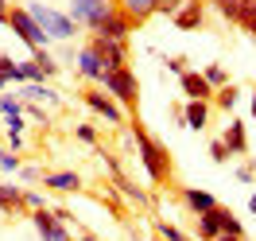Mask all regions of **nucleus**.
<instances>
[{
  "instance_id": "f257e3e1",
  "label": "nucleus",
  "mask_w": 256,
  "mask_h": 241,
  "mask_svg": "<svg viewBox=\"0 0 256 241\" xmlns=\"http://www.w3.org/2000/svg\"><path fill=\"white\" fill-rule=\"evenodd\" d=\"M128 129H132V144H136L140 163H144V171H148V183L160 187V191H163V187H171V183H175V160H171L167 144H163L160 136H152L136 117L128 121Z\"/></svg>"
},
{
  "instance_id": "f03ea898",
  "label": "nucleus",
  "mask_w": 256,
  "mask_h": 241,
  "mask_svg": "<svg viewBox=\"0 0 256 241\" xmlns=\"http://www.w3.org/2000/svg\"><path fill=\"white\" fill-rule=\"evenodd\" d=\"M222 233L244 237V225H240V218H237L229 206H222V202H218L210 214L194 218V237H198V241H214V237H222Z\"/></svg>"
},
{
  "instance_id": "7ed1b4c3",
  "label": "nucleus",
  "mask_w": 256,
  "mask_h": 241,
  "mask_svg": "<svg viewBox=\"0 0 256 241\" xmlns=\"http://www.w3.org/2000/svg\"><path fill=\"white\" fill-rule=\"evenodd\" d=\"M101 90H105L120 109H128V117H136V105H140V82H136V74H132V66L109 70L105 82H101Z\"/></svg>"
},
{
  "instance_id": "20e7f679",
  "label": "nucleus",
  "mask_w": 256,
  "mask_h": 241,
  "mask_svg": "<svg viewBox=\"0 0 256 241\" xmlns=\"http://www.w3.org/2000/svg\"><path fill=\"white\" fill-rule=\"evenodd\" d=\"M28 12L35 16V24L47 32V39L54 43V39H74V35L82 32L78 24L70 20V12H58V8H50V4H43V0H32L28 4Z\"/></svg>"
},
{
  "instance_id": "39448f33",
  "label": "nucleus",
  "mask_w": 256,
  "mask_h": 241,
  "mask_svg": "<svg viewBox=\"0 0 256 241\" xmlns=\"http://www.w3.org/2000/svg\"><path fill=\"white\" fill-rule=\"evenodd\" d=\"M8 28L20 35V43H28V51H39V47H47L50 39L47 32L35 24V16L28 12V4H12V12H8Z\"/></svg>"
},
{
  "instance_id": "423d86ee",
  "label": "nucleus",
  "mask_w": 256,
  "mask_h": 241,
  "mask_svg": "<svg viewBox=\"0 0 256 241\" xmlns=\"http://www.w3.org/2000/svg\"><path fill=\"white\" fill-rule=\"evenodd\" d=\"M132 32H136L132 16H128L124 8H120V4L112 0V4H109V12L97 20V28H94L90 35H101V39H124V43H128V35H132Z\"/></svg>"
},
{
  "instance_id": "0eeeda50",
  "label": "nucleus",
  "mask_w": 256,
  "mask_h": 241,
  "mask_svg": "<svg viewBox=\"0 0 256 241\" xmlns=\"http://www.w3.org/2000/svg\"><path fill=\"white\" fill-rule=\"evenodd\" d=\"M82 101H86V109L97 113L101 121H109V125H124V109H120L101 86H86V90H82Z\"/></svg>"
},
{
  "instance_id": "6e6552de",
  "label": "nucleus",
  "mask_w": 256,
  "mask_h": 241,
  "mask_svg": "<svg viewBox=\"0 0 256 241\" xmlns=\"http://www.w3.org/2000/svg\"><path fill=\"white\" fill-rule=\"evenodd\" d=\"M90 47L101 55V63L109 70H120V66H132V47L124 39H101V35H90Z\"/></svg>"
},
{
  "instance_id": "1a4fd4ad",
  "label": "nucleus",
  "mask_w": 256,
  "mask_h": 241,
  "mask_svg": "<svg viewBox=\"0 0 256 241\" xmlns=\"http://www.w3.org/2000/svg\"><path fill=\"white\" fill-rule=\"evenodd\" d=\"M112 0H70V20L78 24V28H86V32H94L97 20L109 12Z\"/></svg>"
},
{
  "instance_id": "9d476101",
  "label": "nucleus",
  "mask_w": 256,
  "mask_h": 241,
  "mask_svg": "<svg viewBox=\"0 0 256 241\" xmlns=\"http://www.w3.org/2000/svg\"><path fill=\"white\" fill-rule=\"evenodd\" d=\"M32 222H35V233L43 241H74V233L66 229V222H58L50 210H32Z\"/></svg>"
},
{
  "instance_id": "9b49d317",
  "label": "nucleus",
  "mask_w": 256,
  "mask_h": 241,
  "mask_svg": "<svg viewBox=\"0 0 256 241\" xmlns=\"http://www.w3.org/2000/svg\"><path fill=\"white\" fill-rule=\"evenodd\" d=\"M171 24H175L178 32H202L206 28V0H186L171 16Z\"/></svg>"
},
{
  "instance_id": "f8f14e48",
  "label": "nucleus",
  "mask_w": 256,
  "mask_h": 241,
  "mask_svg": "<svg viewBox=\"0 0 256 241\" xmlns=\"http://www.w3.org/2000/svg\"><path fill=\"white\" fill-rule=\"evenodd\" d=\"M78 74L90 82V86H101V82H105V74H109V66L101 63V55H97L90 43L78 51Z\"/></svg>"
},
{
  "instance_id": "ddd939ff",
  "label": "nucleus",
  "mask_w": 256,
  "mask_h": 241,
  "mask_svg": "<svg viewBox=\"0 0 256 241\" xmlns=\"http://www.w3.org/2000/svg\"><path fill=\"white\" fill-rule=\"evenodd\" d=\"M178 90L186 94V101H210V105H214V90H210V82L202 78V70H182V74H178Z\"/></svg>"
},
{
  "instance_id": "4468645a",
  "label": "nucleus",
  "mask_w": 256,
  "mask_h": 241,
  "mask_svg": "<svg viewBox=\"0 0 256 241\" xmlns=\"http://www.w3.org/2000/svg\"><path fill=\"white\" fill-rule=\"evenodd\" d=\"M214 206H218V194L214 191H202V187H186V191H182V210H186L190 218H202V214H210Z\"/></svg>"
},
{
  "instance_id": "2eb2a0df",
  "label": "nucleus",
  "mask_w": 256,
  "mask_h": 241,
  "mask_svg": "<svg viewBox=\"0 0 256 241\" xmlns=\"http://www.w3.org/2000/svg\"><path fill=\"white\" fill-rule=\"evenodd\" d=\"M222 140H225V148H229V156H248V129H244L240 117L229 121V129L222 132Z\"/></svg>"
},
{
  "instance_id": "dca6fc26",
  "label": "nucleus",
  "mask_w": 256,
  "mask_h": 241,
  "mask_svg": "<svg viewBox=\"0 0 256 241\" xmlns=\"http://www.w3.org/2000/svg\"><path fill=\"white\" fill-rule=\"evenodd\" d=\"M43 187H50V191H62V194H78L86 183H82L78 171H43Z\"/></svg>"
},
{
  "instance_id": "f3484780",
  "label": "nucleus",
  "mask_w": 256,
  "mask_h": 241,
  "mask_svg": "<svg viewBox=\"0 0 256 241\" xmlns=\"http://www.w3.org/2000/svg\"><path fill=\"white\" fill-rule=\"evenodd\" d=\"M210 109H214L210 101H186V105H182V125L190 132H202L210 125Z\"/></svg>"
},
{
  "instance_id": "a211bd4d",
  "label": "nucleus",
  "mask_w": 256,
  "mask_h": 241,
  "mask_svg": "<svg viewBox=\"0 0 256 241\" xmlns=\"http://www.w3.org/2000/svg\"><path fill=\"white\" fill-rule=\"evenodd\" d=\"M120 8H124L128 16H132V24L140 28V24H148V20L160 12V0H116Z\"/></svg>"
},
{
  "instance_id": "6ab92c4d",
  "label": "nucleus",
  "mask_w": 256,
  "mask_h": 241,
  "mask_svg": "<svg viewBox=\"0 0 256 241\" xmlns=\"http://www.w3.org/2000/svg\"><path fill=\"white\" fill-rule=\"evenodd\" d=\"M0 210H4V214H20V210H28V206H24V191L12 187V183H0Z\"/></svg>"
},
{
  "instance_id": "aec40b11",
  "label": "nucleus",
  "mask_w": 256,
  "mask_h": 241,
  "mask_svg": "<svg viewBox=\"0 0 256 241\" xmlns=\"http://www.w3.org/2000/svg\"><path fill=\"white\" fill-rule=\"evenodd\" d=\"M233 28H240L244 35H252V39H256V0H240L237 20H233Z\"/></svg>"
},
{
  "instance_id": "412c9836",
  "label": "nucleus",
  "mask_w": 256,
  "mask_h": 241,
  "mask_svg": "<svg viewBox=\"0 0 256 241\" xmlns=\"http://www.w3.org/2000/svg\"><path fill=\"white\" fill-rule=\"evenodd\" d=\"M237 101H240V86H233V82H229L225 90H218V94H214V109L233 113V109H237Z\"/></svg>"
},
{
  "instance_id": "4be33fe9",
  "label": "nucleus",
  "mask_w": 256,
  "mask_h": 241,
  "mask_svg": "<svg viewBox=\"0 0 256 241\" xmlns=\"http://www.w3.org/2000/svg\"><path fill=\"white\" fill-rule=\"evenodd\" d=\"M202 78L210 82V90H214V94H218V90H225V86L233 82V78H229V70H225L222 63H210L206 70H202Z\"/></svg>"
},
{
  "instance_id": "5701e85b",
  "label": "nucleus",
  "mask_w": 256,
  "mask_h": 241,
  "mask_svg": "<svg viewBox=\"0 0 256 241\" xmlns=\"http://www.w3.org/2000/svg\"><path fill=\"white\" fill-rule=\"evenodd\" d=\"M32 63L39 66V70H43V74H47V78H54V74H58V70H62V66H58V59H54V55H50L47 47H39V51H32Z\"/></svg>"
},
{
  "instance_id": "b1692460",
  "label": "nucleus",
  "mask_w": 256,
  "mask_h": 241,
  "mask_svg": "<svg viewBox=\"0 0 256 241\" xmlns=\"http://www.w3.org/2000/svg\"><path fill=\"white\" fill-rule=\"evenodd\" d=\"M24 97H28V101H47V105H62V97L54 94V90H50V86H24Z\"/></svg>"
},
{
  "instance_id": "393cba45",
  "label": "nucleus",
  "mask_w": 256,
  "mask_h": 241,
  "mask_svg": "<svg viewBox=\"0 0 256 241\" xmlns=\"http://www.w3.org/2000/svg\"><path fill=\"white\" fill-rule=\"evenodd\" d=\"M206 8H214V12H218L222 20H229V24H233V20H237L240 0H206Z\"/></svg>"
},
{
  "instance_id": "a878e982",
  "label": "nucleus",
  "mask_w": 256,
  "mask_h": 241,
  "mask_svg": "<svg viewBox=\"0 0 256 241\" xmlns=\"http://www.w3.org/2000/svg\"><path fill=\"white\" fill-rule=\"evenodd\" d=\"M0 117H24V101H20L16 94H0Z\"/></svg>"
},
{
  "instance_id": "bb28decb",
  "label": "nucleus",
  "mask_w": 256,
  "mask_h": 241,
  "mask_svg": "<svg viewBox=\"0 0 256 241\" xmlns=\"http://www.w3.org/2000/svg\"><path fill=\"white\" fill-rule=\"evenodd\" d=\"M156 233H160V241H190L186 229H178L175 222H156Z\"/></svg>"
},
{
  "instance_id": "cd10ccee",
  "label": "nucleus",
  "mask_w": 256,
  "mask_h": 241,
  "mask_svg": "<svg viewBox=\"0 0 256 241\" xmlns=\"http://www.w3.org/2000/svg\"><path fill=\"white\" fill-rule=\"evenodd\" d=\"M206 152H210V160H214V163H229V160H233V156H229V148H225V140H222V136H214V140H210V144H206Z\"/></svg>"
},
{
  "instance_id": "c85d7f7f",
  "label": "nucleus",
  "mask_w": 256,
  "mask_h": 241,
  "mask_svg": "<svg viewBox=\"0 0 256 241\" xmlns=\"http://www.w3.org/2000/svg\"><path fill=\"white\" fill-rule=\"evenodd\" d=\"M74 132H78V140H82V144H90V148H97V144H101V136H97V129H94V125H78Z\"/></svg>"
},
{
  "instance_id": "c756f323",
  "label": "nucleus",
  "mask_w": 256,
  "mask_h": 241,
  "mask_svg": "<svg viewBox=\"0 0 256 241\" xmlns=\"http://www.w3.org/2000/svg\"><path fill=\"white\" fill-rule=\"evenodd\" d=\"M20 179H24V183H43V167H39V163H24V167H20Z\"/></svg>"
},
{
  "instance_id": "7c9ffc66",
  "label": "nucleus",
  "mask_w": 256,
  "mask_h": 241,
  "mask_svg": "<svg viewBox=\"0 0 256 241\" xmlns=\"http://www.w3.org/2000/svg\"><path fill=\"white\" fill-rule=\"evenodd\" d=\"M16 66L20 63H12V59L0 51V78H4V82H16Z\"/></svg>"
},
{
  "instance_id": "2f4dec72",
  "label": "nucleus",
  "mask_w": 256,
  "mask_h": 241,
  "mask_svg": "<svg viewBox=\"0 0 256 241\" xmlns=\"http://www.w3.org/2000/svg\"><path fill=\"white\" fill-rule=\"evenodd\" d=\"M0 167H4V171H20L24 160H20L16 152H4V148H0Z\"/></svg>"
},
{
  "instance_id": "473e14b6",
  "label": "nucleus",
  "mask_w": 256,
  "mask_h": 241,
  "mask_svg": "<svg viewBox=\"0 0 256 241\" xmlns=\"http://www.w3.org/2000/svg\"><path fill=\"white\" fill-rule=\"evenodd\" d=\"M24 206H28V210H47V198L35 194V191H24Z\"/></svg>"
},
{
  "instance_id": "72a5a7b5",
  "label": "nucleus",
  "mask_w": 256,
  "mask_h": 241,
  "mask_svg": "<svg viewBox=\"0 0 256 241\" xmlns=\"http://www.w3.org/2000/svg\"><path fill=\"white\" fill-rule=\"evenodd\" d=\"M163 63L171 66L175 74H182V70H186V59H182V55H163Z\"/></svg>"
},
{
  "instance_id": "f704fd0d",
  "label": "nucleus",
  "mask_w": 256,
  "mask_h": 241,
  "mask_svg": "<svg viewBox=\"0 0 256 241\" xmlns=\"http://www.w3.org/2000/svg\"><path fill=\"white\" fill-rule=\"evenodd\" d=\"M182 4H186V0H160V12H163V16H175Z\"/></svg>"
},
{
  "instance_id": "c9c22d12",
  "label": "nucleus",
  "mask_w": 256,
  "mask_h": 241,
  "mask_svg": "<svg viewBox=\"0 0 256 241\" xmlns=\"http://www.w3.org/2000/svg\"><path fill=\"white\" fill-rule=\"evenodd\" d=\"M233 179H237V183H252V179H256V167H237Z\"/></svg>"
},
{
  "instance_id": "e433bc0d",
  "label": "nucleus",
  "mask_w": 256,
  "mask_h": 241,
  "mask_svg": "<svg viewBox=\"0 0 256 241\" xmlns=\"http://www.w3.org/2000/svg\"><path fill=\"white\" fill-rule=\"evenodd\" d=\"M8 152H24V132H8Z\"/></svg>"
},
{
  "instance_id": "4c0bfd02",
  "label": "nucleus",
  "mask_w": 256,
  "mask_h": 241,
  "mask_svg": "<svg viewBox=\"0 0 256 241\" xmlns=\"http://www.w3.org/2000/svg\"><path fill=\"white\" fill-rule=\"evenodd\" d=\"M4 129L8 132H24V117H4Z\"/></svg>"
},
{
  "instance_id": "58836bf2",
  "label": "nucleus",
  "mask_w": 256,
  "mask_h": 241,
  "mask_svg": "<svg viewBox=\"0 0 256 241\" xmlns=\"http://www.w3.org/2000/svg\"><path fill=\"white\" fill-rule=\"evenodd\" d=\"M8 12H12V0H0V24H8Z\"/></svg>"
},
{
  "instance_id": "ea45409f",
  "label": "nucleus",
  "mask_w": 256,
  "mask_h": 241,
  "mask_svg": "<svg viewBox=\"0 0 256 241\" xmlns=\"http://www.w3.org/2000/svg\"><path fill=\"white\" fill-rule=\"evenodd\" d=\"M78 241H101V237H97L94 229H78Z\"/></svg>"
},
{
  "instance_id": "a19ab883",
  "label": "nucleus",
  "mask_w": 256,
  "mask_h": 241,
  "mask_svg": "<svg viewBox=\"0 0 256 241\" xmlns=\"http://www.w3.org/2000/svg\"><path fill=\"white\" fill-rule=\"evenodd\" d=\"M214 241H248V237H233V233H222V237H214Z\"/></svg>"
},
{
  "instance_id": "79ce46f5",
  "label": "nucleus",
  "mask_w": 256,
  "mask_h": 241,
  "mask_svg": "<svg viewBox=\"0 0 256 241\" xmlns=\"http://www.w3.org/2000/svg\"><path fill=\"white\" fill-rule=\"evenodd\" d=\"M248 210H252V214H256V194H248Z\"/></svg>"
},
{
  "instance_id": "37998d69",
  "label": "nucleus",
  "mask_w": 256,
  "mask_h": 241,
  "mask_svg": "<svg viewBox=\"0 0 256 241\" xmlns=\"http://www.w3.org/2000/svg\"><path fill=\"white\" fill-rule=\"evenodd\" d=\"M252 121H256V86H252Z\"/></svg>"
},
{
  "instance_id": "c03bdc74",
  "label": "nucleus",
  "mask_w": 256,
  "mask_h": 241,
  "mask_svg": "<svg viewBox=\"0 0 256 241\" xmlns=\"http://www.w3.org/2000/svg\"><path fill=\"white\" fill-rule=\"evenodd\" d=\"M4 86H8V82H4V78H0V94H4Z\"/></svg>"
},
{
  "instance_id": "a18cd8bd",
  "label": "nucleus",
  "mask_w": 256,
  "mask_h": 241,
  "mask_svg": "<svg viewBox=\"0 0 256 241\" xmlns=\"http://www.w3.org/2000/svg\"><path fill=\"white\" fill-rule=\"evenodd\" d=\"M132 241H148V237H140V233H136V237H132Z\"/></svg>"
},
{
  "instance_id": "49530a36",
  "label": "nucleus",
  "mask_w": 256,
  "mask_h": 241,
  "mask_svg": "<svg viewBox=\"0 0 256 241\" xmlns=\"http://www.w3.org/2000/svg\"><path fill=\"white\" fill-rule=\"evenodd\" d=\"M252 167H256V160H252Z\"/></svg>"
}]
</instances>
